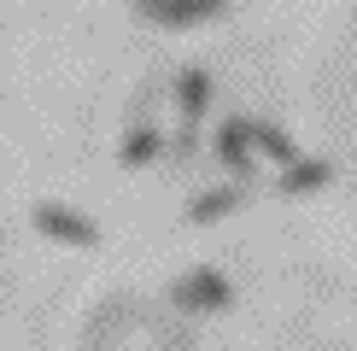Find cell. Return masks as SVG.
<instances>
[{"label": "cell", "instance_id": "cell-1", "mask_svg": "<svg viewBox=\"0 0 357 351\" xmlns=\"http://www.w3.org/2000/svg\"><path fill=\"white\" fill-rule=\"evenodd\" d=\"M170 299L182 304V311H229V304H234V287H229V275H222V270L199 263V270H188L182 281L170 287Z\"/></svg>", "mask_w": 357, "mask_h": 351}, {"label": "cell", "instance_id": "cell-2", "mask_svg": "<svg viewBox=\"0 0 357 351\" xmlns=\"http://www.w3.org/2000/svg\"><path fill=\"white\" fill-rule=\"evenodd\" d=\"M29 223H36V234H47V240H59V246H94V240H100V228L88 223L82 211L59 205V199L29 205Z\"/></svg>", "mask_w": 357, "mask_h": 351}, {"label": "cell", "instance_id": "cell-3", "mask_svg": "<svg viewBox=\"0 0 357 351\" xmlns=\"http://www.w3.org/2000/svg\"><path fill=\"white\" fill-rule=\"evenodd\" d=\"M176 111H182V141H176V153H193V135H199L205 111H211V70L205 65L182 70V82H176Z\"/></svg>", "mask_w": 357, "mask_h": 351}, {"label": "cell", "instance_id": "cell-4", "mask_svg": "<svg viewBox=\"0 0 357 351\" xmlns=\"http://www.w3.org/2000/svg\"><path fill=\"white\" fill-rule=\"evenodd\" d=\"M217 164L234 182H258V146H252V117H229L217 123Z\"/></svg>", "mask_w": 357, "mask_h": 351}, {"label": "cell", "instance_id": "cell-5", "mask_svg": "<svg viewBox=\"0 0 357 351\" xmlns=\"http://www.w3.org/2000/svg\"><path fill=\"white\" fill-rule=\"evenodd\" d=\"M146 24H165V29H193V24H217L229 12V0H135Z\"/></svg>", "mask_w": 357, "mask_h": 351}, {"label": "cell", "instance_id": "cell-6", "mask_svg": "<svg viewBox=\"0 0 357 351\" xmlns=\"http://www.w3.org/2000/svg\"><path fill=\"white\" fill-rule=\"evenodd\" d=\"M334 182V158H293V164H281V194H287V199H299V194H317V187H328Z\"/></svg>", "mask_w": 357, "mask_h": 351}, {"label": "cell", "instance_id": "cell-7", "mask_svg": "<svg viewBox=\"0 0 357 351\" xmlns=\"http://www.w3.org/2000/svg\"><path fill=\"white\" fill-rule=\"evenodd\" d=\"M158 153H165V135H158L153 123H135L123 135V146H117V164H123V170H146Z\"/></svg>", "mask_w": 357, "mask_h": 351}, {"label": "cell", "instance_id": "cell-8", "mask_svg": "<svg viewBox=\"0 0 357 351\" xmlns=\"http://www.w3.org/2000/svg\"><path fill=\"white\" fill-rule=\"evenodd\" d=\"M252 146H258V158H270V164H293V158H299L293 135L281 123H270V117H252Z\"/></svg>", "mask_w": 357, "mask_h": 351}, {"label": "cell", "instance_id": "cell-9", "mask_svg": "<svg viewBox=\"0 0 357 351\" xmlns=\"http://www.w3.org/2000/svg\"><path fill=\"white\" fill-rule=\"evenodd\" d=\"M241 205H246V182L241 187H211V194H199L188 205V223H217V217L241 211Z\"/></svg>", "mask_w": 357, "mask_h": 351}]
</instances>
